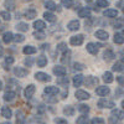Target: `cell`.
Here are the masks:
<instances>
[{"instance_id": "1", "label": "cell", "mask_w": 124, "mask_h": 124, "mask_svg": "<svg viewBox=\"0 0 124 124\" xmlns=\"http://www.w3.org/2000/svg\"><path fill=\"white\" fill-rule=\"evenodd\" d=\"M70 42H71V45H73V46H79V45H82V42H83V35L72 36Z\"/></svg>"}, {"instance_id": "2", "label": "cell", "mask_w": 124, "mask_h": 124, "mask_svg": "<svg viewBox=\"0 0 124 124\" xmlns=\"http://www.w3.org/2000/svg\"><path fill=\"white\" fill-rule=\"evenodd\" d=\"M35 91H36V88H35V86H34V85H30V86H27V87H26V89H25V92H24L25 98H26V99H30L31 97L34 96Z\"/></svg>"}, {"instance_id": "3", "label": "cell", "mask_w": 124, "mask_h": 124, "mask_svg": "<svg viewBox=\"0 0 124 124\" xmlns=\"http://www.w3.org/2000/svg\"><path fill=\"white\" fill-rule=\"evenodd\" d=\"M35 78L37 81H41V82H48V81H51V77L47 73H44V72H37V73L35 75Z\"/></svg>"}, {"instance_id": "4", "label": "cell", "mask_w": 124, "mask_h": 124, "mask_svg": "<svg viewBox=\"0 0 124 124\" xmlns=\"http://www.w3.org/2000/svg\"><path fill=\"white\" fill-rule=\"evenodd\" d=\"M85 83H86V86L87 87H89V88H93L97 83H98V79L96 78V77H92V76H88L87 78H86V81H85Z\"/></svg>"}, {"instance_id": "5", "label": "cell", "mask_w": 124, "mask_h": 124, "mask_svg": "<svg viewBox=\"0 0 124 124\" xmlns=\"http://www.w3.org/2000/svg\"><path fill=\"white\" fill-rule=\"evenodd\" d=\"M98 107H101V108H113L114 107V103L110 102V101H107V99H101L98 102Z\"/></svg>"}, {"instance_id": "6", "label": "cell", "mask_w": 124, "mask_h": 124, "mask_svg": "<svg viewBox=\"0 0 124 124\" xmlns=\"http://www.w3.org/2000/svg\"><path fill=\"white\" fill-rule=\"evenodd\" d=\"M124 118V112H120V110H118V109H114L112 112V118H110V120L113 122L114 119H117V120H120V119H123Z\"/></svg>"}, {"instance_id": "7", "label": "cell", "mask_w": 124, "mask_h": 124, "mask_svg": "<svg viewBox=\"0 0 124 124\" xmlns=\"http://www.w3.org/2000/svg\"><path fill=\"white\" fill-rule=\"evenodd\" d=\"M14 73L17 77H25V76H27L29 71L25 70V68H23V67H16V68H14Z\"/></svg>"}, {"instance_id": "8", "label": "cell", "mask_w": 124, "mask_h": 124, "mask_svg": "<svg viewBox=\"0 0 124 124\" xmlns=\"http://www.w3.org/2000/svg\"><path fill=\"white\" fill-rule=\"evenodd\" d=\"M89 97H91L89 93H87V92H85V91H77V92H76V98L79 99V101H86V99H88Z\"/></svg>"}, {"instance_id": "9", "label": "cell", "mask_w": 124, "mask_h": 124, "mask_svg": "<svg viewBox=\"0 0 124 124\" xmlns=\"http://www.w3.org/2000/svg\"><path fill=\"white\" fill-rule=\"evenodd\" d=\"M108 32L107 31H104V30H98L97 32H96V37L97 39H99V40H102V41H106V40H108Z\"/></svg>"}, {"instance_id": "10", "label": "cell", "mask_w": 124, "mask_h": 124, "mask_svg": "<svg viewBox=\"0 0 124 124\" xmlns=\"http://www.w3.org/2000/svg\"><path fill=\"white\" fill-rule=\"evenodd\" d=\"M58 92H60L58 88L55 87V86H48V87L45 88V93L46 94H50V96H56Z\"/></svg>"}, {"instance_id": "11", "label": "cell", "mask_w": 124, "mask_h": 124, "mask_svg": "<svg viewBox=\"0 0 124 124\" xmlns=\"http://www.w3.org/2000/svg\"><path fill=\"white\" fill-rule=\"evenodd\" d=\"M87 51H88L89 54H92V55H96L98 52V45L92 44V42L87 44Z\"/></svg>"}, {"instance_id": "12", "label": "cell", "mask_w": 124, "mask_h": 124, "mask_svg": "<svg viewBox=\"0 0 124 124\" xmlns=\"http://www.w3.org/2000/svg\"><path fill=\"white\" fill-rule=\"evenodd\" d=\"M54 73L57 75V76H61V77H63L66 75V68L65 67H62V66H56L54 68Z\"/></svg>"}, {"instance_id": "13", "label": "cell", "mask_w": 124, "mask_h": 124, "mask_svg": "<svg viewBox=\"0 0 124 124\" xmlns=\"http://www.w3.org/2000/svg\"><path fill=\"white\" fill-rule=\"evenodd\" d=\"M96 93L98 96H107L108 93H109V88L108 87H104V86H102V87H98L97 89H96Z\"/></svg>"}, {"instance_id": "14", "label": "cell", "mask_w": 124, "mask_h": 124, "mask_svg": "<svg viewBox=\"0 0 124 124\" xmlns=\"http://www.w3.org/2000/svg\"><path fill=\"white\" fill-rule=\"evenodd\" d=\"M91 14V10L88 8H82L79 9V11H78V16L79 17H88Z\"/></svg>"}, {"instance_id": "15", "label": "cell", "mask_w": 124, "mask_h": 124, "mask_svg": "<svg viewBox=\"0 0 124 124\" xmlns=\"http://www.w3.org/2000/svg\"><path fill=\"white\" fill-rule=\"evenodd\" d=\"M82 82H83V76L82 75H76L73 77V86L75 87H79L82 85Z\"/></svg>"}, {"instance_id": "16", "label": "cell", "mask_w": 124, "mask_h": 124, "mask_svg": "<svg viewBox=\"0 0 124 124\" xmlns=\"http://www.w3.org/2000/svg\"><path fill=\"white\" fill-rule=\"evenodd\" d=\"M1 114H3V117L4 118H6V119H10L11 118V109L10 108H8V107H3L1 108Z\"/></svg>"}, {"instance_id": "17", "label": "cell", "mask_w": 124, "mask_h": 124, "mask_svg": "<svg viewBox=\"0 0 124 124\" xmlns=\"http://www.w3.org/2000/svg\"><path fill=\"white\" fill-rule=\"evenodd\" d=\"M36 15H37V13H36L35 9H29L25 13V17H26L27 20H31V19L36 17Z\"/></svg>"}, {"instance_id": "18", "label": "cell", "mask_w": 124, "mask_h": 124, "mask_svg": "<svg viewBox=\"0 0 124 124\" xmlns=\"http://www.w3.org/2000/svg\"><path fill=\"white\" fill-rule=\"evenodd\" d=\"M103 15L107 16V17H116L118 15V11L114 10V9H108V10H106V11L103 13Z\"/></svg>"}, {"instance_id": "19", "label": "cell", "mask_w": 124, "mask_h": 124, "mask_svg": "<svg viewBox=\"0 0 124 124\" xmlns=\"http://www.w3.org/2000/svg\"><path fill=\"white\" fill-rule=\"evenodd\" d=\"M15 97H16V93H15L14 91H8V92L5 93V96H4V99L8 101V102H11Z\"/></svg>"}, {"instance_id": "20", "label": "cell", "mask_w": 124, "mask_h": 124, "mask_svg": "<svg viewBox=\"0 0 124 124\" xmlns=\"http://www.w3.org/2000/svg\"><path fill=\"white\" fill-rule=\"evenodd\" d=\"M67 27H68L71 31H76V30L79 29V23L77 21V20H73V21H71V23L67 25Z\"/></svg>"}, {"instance_id": "21", "label": "cell", "mask_w": 124, "mask_h": 124, "mask_svg": "<svg viewBox=\"0 0 124 124\" xmlns=\"http://www.w3.org/2000/svg\"><path fill=\"white\" fill-rule=\"evenodd\" d=\"M45 6H46L48 10H52V11H54V10H58V11H60V6L56 5L54 1H46V3H45Z\"/></svg>"}, {"instance_id": "22", "label": "cell", "mask_w": 124, "mask_h": 124, "mask_svg": "<svg viewBox=\"0 0 124 124\" xmlns=\"http://www.w3.org/2000/svg\"><path fill=\"white\" fill-rule=\"evenodd\" d=\"M47 65V58L45 56H39L37 57V66L39 67H45Z\"/></svg>"}, {"instance_id": "23", "label": "cell", "mask_w": 124, "mask_h": 124, "mask_svg": "<svg viewBox=\"0 0 124 124\" xmlns=\"http://www.w3.org/2000/svg\"><path fill=\"white\" fill-rule=\"evenodd\" d=\"M16 123L17 124H24L25 123V117H24L21 110H17V113H16Z\"/></svg>"}, {"instance_id": "24", "label": "cell", "mask_w": 124, "mask_h": 124, "mask_svg": "<svg viewBox=\"0 0 124 124\" xmlns=\"http://www.w3.org/2000/svg\"><path fill=\"white\" fill-rule=\"evenodd\" d=\"M123 25H124V19L123 17H117L114 20V23H113V26L116 29H120V27H123Z\"/></svg>"}, {"instance_id": "25", "label": "cell", "mask_w": 124, "mask_h": 124, "mask_svg": "<svg viewBox=\"0 0 124 124\" xmlns=\"http://www.w3.org/2000/svg\"><path fill=\"white\" fill-rule=\"evenodd\" d=\"M113 71L123 72V71H124V63H123V62H116L114 66H113Z\"/></svg>"}, {"instance_id": "26", "label": "cell", "mask_w": 124, "mask_h": 124, "mask_svg": "<svg viewBox=\"0 0 124 124\" xmlns=\"http://www.w3.org/2000/svg\"><path fill=\"white\" fill-rule=\"evenodd\" d=\"M44 17L47 20V21H50V23H55V21H56V16H55L54 14L48 13V11H46V13L44 14Z\"/></svg>"}, {"instance_id": "27", "label": "cell", "mask_w": 124, "mask_h": 124, "mask_svg": "<svg viewBox=\"0 0 124 124\" xmlns=\"http://www.w3.org/2000/svg\"><path fill=\"white\" fill-rule=\"evenodd\" d=\"M14 39V35L11 32H5L4 36H3V41L5 44H9V42H11V40Z\"/></svg>"}, {"instance_id": "28", "label": "cell", "mask_w": 124, "mask_h": 124, "mask_svg": "<svg viewBox=\"0 0 124 124\" xmlns=\"http://www.w3.org/2000/svg\"><path fill=\"white\" fill-rule=\"evenodd\" d=\"M35 52H36V48L34 46H26V47H24V54L25 55H32Z\"/></svg>"}, {"instance_id": "29", "label": "cell", "mask_w": 124, "mask_h": 124, "mask_svg": "<svg viewBox=\"0 0 124 124\" xmlns=\"http://www.w3.org/2000/svg\"><path fill=\"white\" fill-rule=\"evenodd\" d=\"M103 79H104V82H107V83H112L113 82V75L110 72H106V73L103 75Z\"/></svg>"}, {"instance_id": "30", "label": "cell", "mask_w": 124, "mask_h": 124, "mask_svg": "<svg viewBox=\"0 0 124 124\" xmlns=\"http://www.w3.org/2000/svg\"><path fill=\"white\" fill-rule=\"evenodd\" d=\"M34 27L36 30H42V29H45V23L41 21V20H37V21L34 23Z\"/></svg>"}, {"instance_id": "31", "label": "cell", "mask_w": 124, "mask_h": 124, "mask_svg": "<svg viewBox=\"0 0 124 124\" xmlns=\"http://www.w3.org/2000/svg\"><path fill=\"white\" fill-rule=\"evenodd\" d=\"M103 56H104V60H107V61H110V60H113V58H114V54H113L110 50H107Z\"/></svg>"}, {"instance_id": "32", "label": "cell", "mask_w": 124, "mask_h": 124, "mask_svg": "<svg viewBox=\"0 0 124 124\" xmlns=\"http://www.w3.org/2000/svg\"><path fill=\"white\" fill-rule=\"evenodd\" d=\"M34 37L37 39V40H42V39H45V34L41 30H36L34 32Z\"/></svg>"}, {"instance_id": "33", "label": "cell", "mask_w": 124, "mask_h": 124, "mask_svg": "<svg viewBox=\"0 0 124 124\" xmlns=\"http://www.w3.org/2000/svg\"><path fill=\"white\" fill-rule=\"evenodd\" d=\"M114 42L118 44V45L124 44V37H123L122 35H119V34H116V35H114Z\"/></svg>"}, {"instance_id": "34", "label": "cell", "mask_w": 124, "mask_h": 124, "mask_svg": "<svg viewBox=\"0 0 124 124\" xmlns=\"http://www.w3.org/2000/svg\"><path fill=\"white\" fill-rule=\"evenodd\" d=\"M88 117H86V116H82V117H78L77 118V124H88Z\"/></svg>"}, {"instance_id": "35", "label": "cell", "mask_w": 124, "mask_h": 124, "mask_svg": "<svg viewBox=\"0 0 124 124\" xmlns=\"http://www.w3.org/2000/svg\"><path fill=\"white\" fill-rule=\"evenodd\" d=\"M16 29H17V30H20V31H27L29 25H27V24H25V23H19V24L16 25Z\"/></svg>"}, {"instance_id": "36", "label": "cell", "mask_w": 124, "mask_h": 124, "mask_svg": "<svg viewBox=\"0 0 124 124\" xmlns=\"http://www.w3.org/2000/svg\"><path fill=\"white\" fill-rule=\"evenodd\" d=\"M78 110H79L81 113H85V114H87V113L89 112V107L86 106V104H79V106H78Z\"/></svg>"}, {"instance_id": "37", "label": "cell", "mask_w": 124, "mask_h": 124, "mask_svg": "<svg viewBox=\"0 0 124 124\" xmlns=\"http://www.w3.org/2000/svg\"><path fill=\"white\" fill-rule=\"evenodd\" d=\"M109 5V3L107 0H97V6L98 8H107Z\"/></svg>"}, {"instance_id": "38", "label": "cell", "mask_w": 124, "mask_h": 124, "mask_svg": "<svg viewBox=\"0 0 124 124\" xmlns=\"http://www.w3.org/2000/svg\"><path fill=\"white\" fill-rule=\"evenodd\" d=\"M63 113L66 116H73V113H75V109L72 108V107H67L63 109Z\"/></svg>"}, {"instance_id": "39", "label": "cell", "mask_w": 124, "mask_h": 124, "mask_svg": "<svg viewBox=\"0 0 124 124\" xmlns=\"http://www.w3.org/2000/svg\"><path fill=\"white\" fill-rule=\"evenodd\" d=\"M61 3L65 8H71L72 5H73V1H72V0H61Z\"/></svg>"}, {"instance_id": "40", "label": "cell", "mask_w": 124, "mask_h": 124, "mask_svg": "<svg viewBox=\"0 0 124 124\" xmlns=\"http://www.w3.org/2000/svg\"><path fill=\"white\" fill-rule=\"evenodd\" d=\"M57 50H58V51H63V52H66V51H67V45H66L65 42H61V44L57 45Z\"/></svg>"}, {"instance_id": "41", "label": "cell", "mask_w": 124, "mask_h": 124, "mask_svg": "<svg viewBox=\"0 0 124 124\" xmlns=\"http://www.w3.org/2000/svg\"><path fill=\"white\" fill-rule=\"evenodd\" d=\"M0 16H1L4 20H6V21H9V20L11 19L10 14H9V13H6V11H1V13H0Z\"/></svg>"}, {"instance_id": "42", "label": "cell", "mask_w": 124, "mask_h": 124, "mask_svg": "<svg viewBox=\"0 0 124 124\" xmlns=\"http://www.w3.org/2000/svg\"><path fill=\"white\" fill-rule=\"evenodd\" d=\"M57 83H58V85H65V86L67 87V85H68V78H67V77L60 78V79H57Z\"/></svg>"}, {"instance_id": "43", "label": "cell", "mask_w": 124, "mask_h": 124, "mask_svg": "<svg viewBox=\"0 0 124 124\" xmlns=\"http://www.w3.org/2000/svg\"><path fill=\"white\" fill-rule=\"evenodd\" d=\"M91 123H92V124H106L104 120H103L102 118H94V119H92Z\"/></svg>"}, {"instance_id": "44", "label": "cell", "mask_w": 124, "mask_h": 124, "mask_svg": "<svg viewBox=\"0 0 124 124\" xmlns=\"http://www.w3.org/2000/svg\"><path fill=\"white\" fill-rule=\"evenodd\" d=\"M14 40L16 41V42H23V41L25 40V37L23 35H15L14 36Z\"/></svg>"}, {"instance_id": "45", "label": "cell", "mask_w": 124, "mask_h": 124, "mask_svg": "<svg viewBox=\"0 0 124 124\" xmlns=\"http://www.w3.org/2000/svg\"><path fill=\"white\" fill-rule=\"evenodd\" d=\"M14 63V57H6L5 58V65H13Z\"/></svg>"}, {"instance_id": "46", "label": "cell", "mask_w": 124, "mask_h": 124, "mask_svg": "<svg viewBox=\"0 0 124 124\" xmlns=\"http://www.w3.org/2000/svg\"><path fill=\"white\" fill-rule=\"evenodd\" d=\"M73 70H78V71H82V70H83V65H81V63H75L73 65Z\"/></svg>"}, {"instance_id": "47", "label": "cell", "mask_w": 124, "mask_h": 124, "mask_svg": "<svg viewBox=\"0 0 124 124\" xmlns=\"http://www.w3.org/2000/svg\"><path fill=\"white\" fill-rule=\"evenodd\" d=\"M32 62H34L32 58H26V60H25V65L30 67V66H32Z\"/></svg>"}, {"instance_id": "48", "label": "cell", "mask_w": 124, "mask_h": 124, "mask_svg": "<svg viewBox=\"0 0 124 124\" xmlns=\"http://www.w3.org/2000/svg\"><path fill=\"white\" fill-rule=\"evenodd\" d=\"M117 81L119 82L120 85H124V76H119V77H117Z\"/></svg>"}, {"instance_id": "49", "label": "cell", "mask_w": 124, "mask_h": 124, "mask_svg": "<svg viewBox=\"0 0 124 124\" xmlns=\"http://www.w3.org/2000/svg\"><path fill=\"white\" fill-rule=\"evenodd\" d=\"M56 123L57 124H67L66 120H62V119H56Z\"/></svg>"}, {"instance_id": "50", "label": "cell", "mask_w": 124, "mask_h": 124, "mask_svg": "<svg viewBox=\"0 0 124 124\" xmlns=\"http://www.w3.org/2000/svg\"><path fill=\"white\" fill-rule=\"evenodd\" d=\"M120 56H122V61L124 62V51H122V52H120Z\"/></svg>"}, {"instance_id": "51", "label": "cell", "mask_w": 124, "mask_h": 124, "mask_svg": "<svg viewBox=\"0 0 124 124\" xmlns=\"http://www.w3.org/2000/svg\"><path fill=\"white\" fill-rule=\"evenodd\" d=\"M48 47V45H42V46H41V48H42V50H46Z\"/></svg>"}, {"instance_id": "52", "label": "cell", "mask_w": 124, "mask_h": 124, "mask_svg": "<svg viewBox=\"0 0 124 124\" xmlns=\"http://www.w3.org/2000/svg\"><path fill=\"white\" fill-rule=\"evenodd\" d=\"M3 56V48H1V46H0V57Z\"/></svg>"}, {"instance_id": "53", "label": "cell", "mask_w": 124, "mask_h": 124, "mask_svg": "<svg viewBox=\"0 0 124 124\" xmlns=\"http://www.w3.org/2000/svg\"><path fill=\"white\" fill-rule=\"evenodd\" d=\"M1 89H3V82L0 81V91H1Z\"/></svg>"}, {"instance_id": "54", "label": "cell", "mask_w": 124, "mask_h": 124, "mask_svg": "<svg viewBox=\"0 0 124 124\" xmlns=\"http://www.w3.org/2000/svg\"><path fill=\"white\" fill-rule=\"evenodd\" d=\"M122 107H123V109H124V101L122 102Z\"/></svg>"}, {"instance_id": "55", "label": "cell", "mask_w": 124, "mask_h": 124, "mask_svg": "<svg viewBox=\"0 0 124 124\" xmlns=\"http://www.w3.org/2000/svg\"><path fill=\"white\" fill-rule=\"evenodd\" d=\"M86 1H88V3H91V1H92V0H86Z\"/></svg>"}, {"instance_id": "56", "label": "cell", "mask_w": 124, "mask_h": 124, "mask_svg": "<svg viewBox=\"0 0 124 124\" xmlns=\"http://www.w3.org/2000/svg\"><path fill=\"white\" fill-rule=\"evenodd\" d=\"M4 124H11V123H4Z\"/></svg>"}, {"instance_id": "57", "label": "cell", "mask_w": 124, "mask_h": 124, "mask_svg": "<svg viewBox=\"0 0 124 124\" xmlns=\"http://www.w3.org/2000/svg\"><path fill=\"white\" fill-rule=\"evenodd\" d=\"M123 13H124V8H123Z\"/></svg>"}, {"instance_id": "58", "label": "cell", "mask_w": 124, "mask_h": 124, "mask_svg": "<svg viewBox=\"0 0 124 124\" xmlns=\"http://www.w3.org/2000/svg\"><path fill=\"white\" fill-rule=\"evenodd\" d=\"M123 34H124V31H123Z\"/></svg>"}]
</instances>
